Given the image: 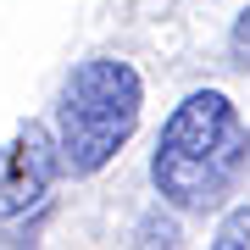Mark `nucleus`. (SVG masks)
<instances>
[{
	"instance_id": "nucleus-3",
	"label": "nucleus",
	"mask_w": 250,
	"mask_h": 250,
	"mask_svg": "<svg viewBox=\"0 0 250 250\" xmlns=\"http://www.w3.org/2000/svg\"><path fill=\"white\" fill-rule=\"evenodd\" d=\"M62 178V150L45 123H28L11 145H0V223L22 217L28 206L50 195V184Z\"/></svg>"
},
{
	"instance_id": "nucleus-2",
	"label": "nucleus",
	"mask_w": 250,
	"mask_h": 250,
	"mask_svg": "<svg viewBox=\"0 0 250 250\" xmlns=\"http://www.w3.org/2000/svg\"><path fill=\"white\" fill-rule=\"evenodd\" d=\"M145 111V78L117 56H89L67 72L62 100H56V150L62 172L95 178L123 156Z\"/></svg>"
},
{
	"instance_id": "nucleus-4",
	"label": "nucleus",
	"mask_w": 250,
	"mask_h": 250,
	"mask_svg": "<svg viewBox=\"0 0 250 250\" xmlns=\"http://www.w3.org/2000/svg\"><path fill=\"white\" fill-rule=\"evenodd\" d=\"M217 250H250V206H239V211H228L223 223H217Z\"/></svg>"
},
{
	"instance_id": "nucleus-6",
	"label": "nucleus",
	"mask_w": 250,
	"mask_h": 250,
	"mask_svg": "<svg viewBox=\"0 0 250 250\" xmlns=\"http://www.w3.org/2000/svg\"><path fill=\"white\" fill-rule=\"evenodd\" d=\"M228 45H233V62L250 67V6L239 11V22H233V39H228Z\"/></svg>"
},
{
	"instance_id": "nucleus-1",
	"label": "nucleus",
	"mask_w": 250,
	"mask_h": 250,
	"mask_svg": "<svg viewBox=\"0 0 250 250\" xmlns=\"http://www.w3.org/2000/svg\"><path fill=\"white\" fill-rule=\"evenodd\" d=\"M250 167V123L223 89L184 95L172 117L161 123V139L150 150V184L156 195L184 217H200L239 184Z\"/></svg>"
},
{
	"instance_id": "nucleus-5",
	"label": "nucleus",
	"mask_w": 250,
	"mask_h": 250,
	"mask_svg": "<svg viewBox=\"0 0 250 250\" xmlns=\"http://www.w3.org/2000/svg\"><path fill=\"white\" fill-rule=\"evenodd\" d=\"M139 245H178V223H167V217H145L139 223Z\"/></svg>"
}]
</instances>
